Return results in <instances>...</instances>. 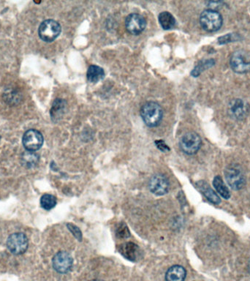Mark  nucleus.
<instances>
[{
  "label": "nucleus",
  "instance_id": "nucleus-1",
  "mask_svg": "<svg viewBox=\"0 0 250 281\" xmlns=\"http://www.w3.org/2000/svg\"><path fill=\"white\" fill-rule=\"evenodd\" d=\"M142 119L149 127H156L162 121L163 111L159 104L154 102H148L142 106L140 110Z\"/></svg>",
  "mask_w": 250,
  "mask_h": 281
},
{
  "label": "nucleus",
  "instance_id": "nucleus-2",
  "mask_svg": "<svg viewBox=\"0 0 250 281\" xmlns=\"http://www.w3.org/2000/svg\"><path fill=\"white\" fill-rule=\"evenodd\" d=\"M222 16L216 10L208 9L200 14V26L207 32H213L219 30L222 26Z\"/></svg>",
  "mask_w": 250,
  "mask_h": 281
},
{
  "label": "nucleus",
  "instance_id": "nucleus-3",
  "mask_svg": "<svg viewBox=\"0 0 250 281\" xmlns=\"http://www.w3.org/2000/svg\"><path fill=\"white\" fill-rule=\"evenodd\" d=\"M225 177L228 185L232 190H241L245 185L246 180L244 173L239 165L236 164H232L227 167L225 171Z\"/></svg>",
  "mask_w": 250,
  "mask_h": 281
},
{
  "label": "nucleus",
  "instance_id": "nucleus-4",
  "mask_svg": "<svg viewBox=\"0 0 250 281\" xmlns=\"http://www.w3.org/2000/svg\"><path fill=\"white\" fill-rule=\"evenodd\" d=\"M60 32H61V26L59 23L51 19L42 22L38 30L39 38L47 42H52L57 39Z\"/></svg>",
  "mask_w": 250,
  "mask_h": 281
},
{
  "label": "nucleus",
  "instance_id": "nucleus-5",
  "mask_svg": "<svg viewBox=\"0 0 250 281\" xmlns=\"http://www.w3.org/2000/svg\"><path fill=\"white\" fill-rule=\"evenodd\" d=\"M202 140L200 136L194 132L186 133L180 140V148L187 155H194L201 146Z\"/></svg>",
  "mask_w": 250,
  "mask_h": 281
},
{
  "label": "nucleus",
  "instance_id": "nucleus-6",
  "mask_svg": "<svg viewBox=\"0 0 250 281\" xmlns=\"http://www.w3.org/2000/svg\"><path fill=\"white\" fill-rule=\"evenodd\" d=\"M27 237L23 233H14L8 237L7 247L10 253L14 255L23 254L28 248Z\"/></svg>",
  "mask_w": 250,
  "mask_h": 281
},
{
  "label": "nucleus",
  "instance_id": "nucleus-7",
  "mask_svg": "<svg viewBox=\"0 0 250 281\" xmlns=\"http://www.w3.org/2000/svg\"><path fill=\"white\" fill-rule=\"evenodd\" d=\"M22 143L26 150L35 152L40 149L42 146L43 137L40 132L35 129H30L23 134Z\"/></svg>",
  "mask_w": 250,
  "mask_h": 281
},
{
  "label": "nucleus",
  "instance_id": "nucleus-8",
  "mask_svg": "<svg viewBox=\"0 0 250 281\" xmlns=\"http://www.w3.org/2000/svg\"><path fill=\"white\" fill-rule=\"evenodd\" d=\"M250 106L242 99H234L228 105V114L235 120H243L248 116Z\"/></svg>",
  "mask_w": 250,
  "mask_h": 281
},
{
  "label": "nucleus",
  "instance_id": "nucleus-9",
  "mask_svg": "<svg viewBox=\"0 0 250 281\" xmlns=\"http://www.w3.org/2000/svg\"><path fill=\"white\" fill-rule=\"evenodd\" d=\"M73 258L67 252H58L53 258V267L58 273L64 274L70 272L73 267Z\"/></svg>",
  "mask_w": 250,
  "mask_h": 281
},
{
  "label": "nucleus",
  "instance_id": "nucleus-10",
  "mask_svg": "<svg viewBox=\"0 0 250 281\" xmlns=\"http://www.w3.org/2000/svg\"><path fill=\"white\" fill-rule=\"evenodd\" d=\"M231 68L237 73H246L250 70V61L242 51H235L230 60Z\"/></svg>",
  "mask_w": 250,
  "mask_h": 281
},
{
  "label": "nucleus",
  "instance_id": "nucleus-11",
  "mask_svg": "<svg viewBox=\"0 0 250 281\" xmlns=\"http://www.w3.org/2000/svg\"><path fill=\"white\" fill-rule=\"evenodd\" d=\"M125 26L127 30L133 35L141 33L146 26V21L144 18L140 14L133 13L129 15L125 20Z\"/></svg>",
  "mask_w": 250,
  "mask_h": 281
},
{
  "label": "nucleus",
  "instance_id": "nucleus-12",
  "mask_svg": "<svg viewBox=\"0 0 250 281\" xmlns=\"http://www.w3.org/2000/svg\"><path fill=\"white\" fill-rule=\"evenodd\" d=\"M149 187L152 193L157 196H162L168 193L169 182L165 176L156 174L151 178L149 182Z\"/></svg>",
  "mask_w": 250,
  "mask_h": 281
},
{
  "label": "nucleus",
  "instance_id": "nucleus-13",
  "mask_svg": "<svg viewBox=\"0 0 250 281\" xmlns=\"http://www.w3.org/2000/svg\"><path fill=\"white\" fill-rule=\"evenodd\" d=\"M198 190L203 193V196L213 204L217 205L220 203L221 199L216 194V192L209 186L208 183L204 181H200L196 184Z\"/></svg>",
  "mask_w": 250,
  "mask_h": 281
},
{
  "label": "nucleus",
  "instance_id": "nucleus-14",
  "mask_svg": "<svg viewBox=\"0 0 250 281\" xmlns=\"http://www.w3.org/2000/svg\"><path fill=\"white\" fill-rule=\"evenodd\" d=\"M186 270L183 266L175 265L168 269L165 274L166 281H184L186 278Z\"/></svg>",
  "mask_w": 250,
  "mask_h": 281
},
{
  "label": "nucleus",
  "instance_id": "nucleus-15",
  "mask_svg": "<svg viewBox=\"0 0 250 281\" xmlns=\"http://www.w3.org/2000/svg\"><path fill=\"white\" fill-rule=\"evenodd\" d=\"M119 252L126 259L135 261L137 259L140 250L137 244L133 242H126L120 246Z\"/></svg>",
  "mask_w": 250,
  "mask_h": 281
},
{
  "label": "nucleus",
  "instance_id": "nucleus-16",
  "mask_svg": "<svg viewBox=\"0 0 250 281\" xmlns=\"http://www.w3.org/2000/svg\"><path fill=\"white\" fill-rule=\"evenodd\" d=\"M213 187L216 189V192L222 196L223 199H229L231 198V193L229 189L227 187L225 183L222 180L220 176H216L213 179Z\"/></svg>",
  "mask_w": 250,
  "mask_h": 281
},
{
  "label": "nucleus",
  "instance_id": "nucleus-17",
  "mask_svg": "<svg viewBox=\"0 0 250 281\" xmlns=\"http://www.w3.org/2000/svg\"><path fill=\"white\" fill-rule=\"evenodd\" d=\"M105 76V72L102 67L96 65H91L88 69L87 79L92 83H96L102 80Z\"/></svg>",
  "mask_w": 250,
  "mask_h": 281
},
{
  "label": "nucleus",
  "instance_id": "nucleus-18",
  "mask_svg": "<svg viewBox=\"0 0 250 281\" xmlns=\"http://www.w3.org/2000/svg\"><path fill=\"white\" fill-rule=\"evenodd\" d=\"M159 21L161 26L165 30L172 29L175 25V18L169 12H162L159 14Z\"/></svg>",
  "mask_w": 250,
  "mask_h": 281
},
{
  "label": "nucleus",
  "instance_id": "nucleus-19",
  "mask_svg": "<svg viewBox=\"0 0 250 281\" xmlns=\"http://www.w3.org/2000/svg\"><path fill=\"white\" fill-rule=\"evenodd\" d=\"M64 107H65V101L61 99L56 100L51 110V118L54 120L60 118L64 111Z\"/></svg>",
  "mask_w": 250,
  "mask_h": 281
},
{
  "label": "nucleus",
  "instance_id": "nucleus-20",
  "mask_svg": "<svg viewBox=\"0 0 250 281\" xmlns=\"http://www.w3.org/2000/svg\"><path fill=\"white\" fill-rule=\"evenodd\" d=\"M22 163L27 168H32L38 164L39 161V156L32 152H25L22 156Z\"/></svg>",
  "mask_w": 250,
  "mask_h": 281
},
{
  "label": "nucleus",
  "instance_id": "nucleus-21",
  "mask_svg": "<svg viewBox=\"0 0 250 281\" xmlns=\"http://www.w3.org/2000/svg\"><path fill=\"white\" fill-rule=\"evenodd\" d=\"M57 204V199L51 194H44L40 199V205L45 210L53 209Z\"/></svg>",
  "mask_w": 250,
  "mask_h": 281
},
{
  "label": "nucleus",
  "instance_id": "nucleus-22",
  "mask_svg": "<svg viewBox=\"0 0 250 281\" xmlns=\"http://www.w3.org/2000/svg\"><path fill=\"white\" fill-rule=\"evenodd\" d=\"M214 64L215 61L213 60H208L201 61V62L193 70V71L192 72V75L194 77H197L203 70H206V69L210 68L212 66L214 65Z\"/></svg>",
  "mask_w": 250,
  "mask_h": 281
},
{
  "label": "nucleus",
  "instance_id": "nucleus-23",
  "mask_svg": "<svg viewBox=\"0 0 250 281\" xmlns=\"http://www.w3.org/2000/svg\"><path fill=\"white\" fill-rule=\"evenodd\" d=\"M115 234H116V236L118 238H127L130 236L128 228L124 223H121L118 225V228H116V233Z\"/></svg>",
  "mask_w": 250,
  "mask_h": 281
},
{
  "label": "nucleus",
  "instance_id": "nucleus-24",
  "mask_svg": "<svg viewBox=\"0 0 250 281\" xmlns=\"http://www.w3.org/2000/svg\"><path fill=\"white\" fill-rule=\"evenodd\" d=\"M238 40L236 35H232V34H228V35H224L219 38V44H225L227 42H232Z\"/></svg>",
  "mask_w": 250,
  "mask_h": 281
},
{
  "label": "nucleus",
  "instance_id": "nucleus-25",
  "mask_svg": "<svg viewBox=\"0 0 250 281\" xmlns=\"http://www.w3.org/2000/svg\"><path fill=\"white\" fill-rule=\"evenodd\" d=\"M209 10H216L222 7V1H209L207 3Z\"/></svg>",
  "mask_w": 250,
  "mask_h": 281
},
{
  "label": "nucleus",
  "instance_id": "nucleus-26",
  "mask_svg": "<svg viewBox=\"0 0 250 281\" xmlns=\"http://www.w3.org/2000/svg\"><path fill=\"white\" fill-rule=\"evenodd\" d=\"M67 226H68L69 229L74 234V235L76 236L77 239H80V240L81 239V233H80V230H79L77 227L72 225V224H68Z\"/></svg>",
  "mask_w": 250,
  "mask_h": 281
},
{
  "label": "nucleus",
  "instance_id": "nucleus-27",
  "mask_svg": "<svg viewBox=\"0 0 250 281\" xmlns=\"http://www.w3.org/2000/svg\"><path fill=\"white\" fill-rule=\"evenodd\" d=\"M156 144L157 147L159 148L160 150L163 151V152L169 151V148L165 144V142L162 141V140H156Z\"/></svg>",
  "mask_w": 250,
  "mask_h": 281
},
{
  "label": "nucleus",
  "instance_id": "nucleus-28",
  "mask_svg": "<svg viewBox=\"0 0 250 281\" xmlns=\"http://www.w3.org/2000/svg\"><path fill=\"white\" fill-rule=\"evenodd\" d=\"M248 269H249V272H250V261H249Z\"/></svg>",
  "mask_w": 250,
  "mask_h": 281
},
{
  "label": "nucleus",
  "instance_id": "nucleus-29",
  "mask_svg": "<svg viewBox=\"0 0 250 281\" xmlns=\"http://www.w3.org/2000/svg\"><path fill=\"white\" fill-rule=\"evenodd\" d=\"M102 281V280H93V281Z\"/></svg>",
  "mask_w": 250,
  "mask_h": 281
}]
</instances>
